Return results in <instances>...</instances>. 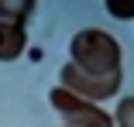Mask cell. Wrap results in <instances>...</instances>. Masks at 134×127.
I'll return each instance as SVG.
<instances>
[{
    "label": "cell",
    "mask_w": 134,
    "mask_h": 127,
    "mask_svg": "<svg viewBox=\"0 0 134 127\" xmlns=\"http://www.w3.org/2000/svg\"><path fill=\"white\" fill-rule=\"evenodd\" d=\"M69 62L86 76H114L120 72V41L103 28H83L69 41Z\"/></svg>",
    "instance_id": "6da1fadb"
},
{
    "label": "cell",
    "mask_w": 134,
    "mask_h": 127,
    "mask_svg": "<svg viewBox=\"0 0 134 127\" xmlns=\"http://www.w3.org/2000/svg\"><path fill=\"white\" fill-rule=\"evenodd\" d=\"M48 103L55 107L65 120V127H114V117L107 113L100 103H90V100H79L76 93L55 86L48 93Z\"/></svg>",
    "instance_id": "7a4b0ae2"
},
{
    "label": "cell",
    "mask_w": 134,
    "mask_h": 127,
    "mask_svg": "<svg viewBox=\"0 0 134 127\" xmlns=\"http://www.w3.org/2000/svg\"><path fill=\"white\" fill-rule=\"evenodd\" d=\"M124 83V72H114V76H86L79 72L72 62H65L59 69V86L76 93L79 100H90V103H100V100H110Z\"/></svg>",
    "instance_id": "3957f363"
},
{
    "label": "cell",
    "mask_w": 134,
    "mask_h": 127,
    "mask_svg": "<svg viewBox=\"0 0 134 127\" xmlns=\"http://www.w3.org/2000/svg\"><path fill=\"white\" fill-rule=\"evenodd\" d=\"M24 45H28L24 24L0 21V62H14V59H21V55H24Z\"/></svg>",
    "instance_id": "277c9868"
},
{
    "label": "cell",
    "mask_w": 134,
    "mask_h": 127,
    "mask_svg": "<svg viewBox=\"0 0 134 127\" xmlns=\"http://www.w3.org/2000/svg\"><path fill=\"white\" fill-rule=\"evenodd\" d=\"M38 0H0V21L10 24H28V17L35 14Z\"/></svg>",
    "instance_id": "5b68a950"
},
{
    "label": "cell",
    "mask_w": 134,
    "mask_h": 127,
    "mask_svg": "<svg viewBox=\"0 0 134 127\" xmlns=\"http://www.w3.org/2000/svg\"><path fill=\"white\" fill-rule=\"evenodd\" d=\"M114 127H134V96H124L114 110Z\"/></svg>",
    "instance_id": "8992f818"
},
{
    "label": "cell",
    "mask_w": 134,
    "mask_h": 127,
    "mask_svg": "<svg viewBox=\"0 0 134 127\" xmlns=\"http://www.w3.org/2000/svg\"><path fill=\"white\" fill-rule=\"evenodd\" d=\"M103 7L117 21H134V0H103Z\"/></svg>",
    "instance_id": "52a82bcc"
}]
</instances>
